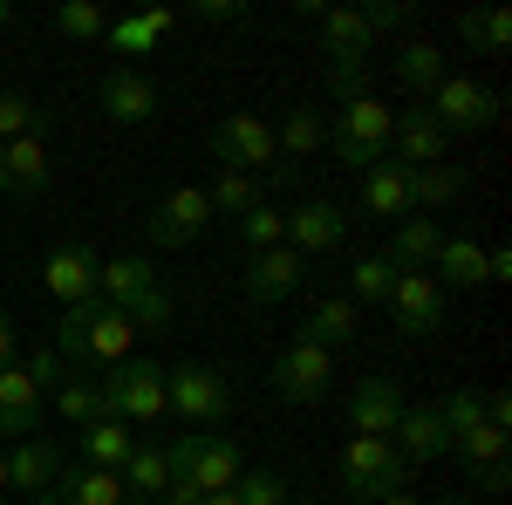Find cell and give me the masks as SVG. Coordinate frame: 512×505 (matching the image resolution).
<instances>
[{"label": "cell", "instance_id": "2", "mask_svg": "<svg viewBox=\"0 0 512 505\" xmlns=\"http://www.w3.org/2000/svg\"><path fill=\"white\" fill-rule=\"evenodd\" d=\"M62 376V355L55 349H35V355H14L0 369V437H41V396L55 389Z\"/></svg>", "mask_w": 512, "mask_h": 505}, {"label": "cell", "instance_id": "36", "mask_svg": "<svg viewBox=\"0 0 512 505\" xmlns=\"http://www.w3.org/2000/svg\"><path fill=\"white\" fill-rule=\"evenodd\" d=\"M55 410H62V424H89V417H103V396H96V383H89V369H76V376H55Z\"/></svg>", "mask_w": 512, "mask_h": 505}, {"label": "cell", "instance_id": "43", "mask_svg": "<svg viewBox=\"0 0 512 505\" xmlns=\"http://www.w3.org/2000/svg\"><path fill=\"white\" fill-rule=\"evenodd\" d=\"M110 48H117V55H151V48H158V28H151L144 14H123L117 28H110Z\"/></svg>", "mask_w": 512, "mask_h": 505}, {"label": "cell", "instance_id": "47", "mask_svg": "<svg viewBox=\"0 0 512 505\" xmlns=\"http://www.w3.org/2000/svg\"><path fill=\"white\" fill-rule=\"evenodd\" d=\"M465 492H492V499H499V492H512V465H492V471H478V478L465 485Z\"/></svg>", "mask_w": 512, "mask_h": 505}, {"label": "cell", "instance_id": "19", "mask_svg": "<svg viewBox=\"0 0 512 505\" xmlns=\"http://www.w3.org/2000/svg\"><path fill=\"white\" fill-rule=\"evenodd\" d=\"M321 55H328V69H362V55H369V41H376V28H369V14L362 7H321Z\"/></svg>", "mask_w": 512, "mask_h": 505}, {"label": "cell", "instance_id": "45", "mask_svg": "<svg viewBox=\"0 0 512 505\" xmlns=\"http://www.w3.org/2000/svg\"><path fill=\"white\" fill-rule=\"evenodd\" d=\"M192 21H219L226 28V21H246V7L239 0H192Z\"/></svg>", "mask_w": 512, "mask_h": 505}, {"label": "cell", "instance_id": "29", "mask_svg": "<svg viewBox=\"0 0 512 505\" xmlns=\"http://www.w3.org/2000/svg\"><path fill=\"white\" fill-rule=\"evenodd\" d=\"M158 287V267L144 260V253H123V260H103V280H96V294L110 301V308H130V301H144Z\"/></svg>", "mask_w": 512, "mask_h": 505}, {"label": "cell", "instance_id": "49", "mask_svg": "<svg viewBox=\"0 0 512 505\" xmlns=\"http://www.w3.org/2000/svg\"><path fill=\"white\" fill-rule=\"evenodd\" d=\"M144 21H151V28H158V41L171 35V28H178V14H171V7H151V14H144Z\"/></svg>", "mask_w": 512, "mask_h": 505}, {"label": "cell", "instance_id": "16", "mask_svg": "<svg viewBox=\"0 0 512 505\" xmlns=\"http://www.w3.org/2000/svg\"><path fill=\"white\" fill-rule=\"evenodd\" d=\"M96 110L110 123H151L158 117V82L123 62V69H110V76L96 82Z\"/></svg>", "mask_w": 512, "mask_h": 505}, {"label": "cell", "instance_id": "25", "mask_svg": "<svg viewBox=\"0 0 512 505\" xmlns=\"http://www.w3.org/2000/svg\"><path fill=\"white\" fill-rule=\"evenodd\" d=\"M431 280L451 294V287H485V246H478L472 233H444V246H437V260H431Z\"/></svg>", "mask_w": 512, "mask_h": 505}, {"label": "cell", "instance_id": "32", "mask_svg": "<svg viewBox=\"0 0 512 505\" xmlns=\"http://www.w3.org/2000/svg\"><path fill=\"white\" fill-rule=\"evenodd\" d=\"M465 198V164H424L410 171V212H444Z\"/></svg>", "mask_w": 512, "mask_h": 505}, {"label": "cell", "instance_id": "3", "mask_svg": "<svg viewBox=\"0 0 512 505\" xmlns=\"http://www.w3.org/2000/svg\"><path fill=\"white\" fill-rule=\"evenodd\" d=\"M390 130H396L390 103L349 96V103L335 110V123H328V151H335V164H349L355 178H362V171H376V164L390 157Z\"/></svg>", "mask_w": 512, "mask_h": 505}, {"label": "cell", "instance_id": "30", "mask_svg": "<svg viewBox=\"0 0 512 505\" xmlns=\"http://www.w3.org/2000/svg\"><path fill=\"white\" fill-rule=\"evenodd\" d=\"M444 76H451V69H444V48H437V41H403V48H396V82H403L417 103H431Z\"/></svg>", "mask_w": 512, "mask_h": 505}, {"label": "cell", "instance_id": "8", "mask_svg": "<svg viewBox=\"0 0 512 505\" xmlns=\"http://www.w3.org/2000/svg\"><path fill=\"white\" fill-rule=\"evenodd\" d=\"M396 485H410V465L396 458L390 437H349V451H342V492L362 505H376L383 492Z\"/></svg>", "mask_w": 512, "mask_h": 505}, {"label": "cell", "instance_id": "17", "mask_svg": "<svg viewBox=\"0 0 512 505\" xmlns=\"http://www.w3.org/2000/svg\"><path fill=\"white\" fill-rule=\"evenodd\" d=\"M349 239V212L335 205V198H301L294 212H287V246L308 260V253H328V246H342Z\"/></svg>", "mask_w": 512, "mask_h": 505}, {"label": "cell", "instance_id": "21", "mask_svg": "<svg viewBox=\"0 0 512 505\" xmlns=\"http://www.w3.org/2000/svg\"><path fill=\"white\" fill-rule=\"evenodd\" d=\"M355 212H362V219H410V171H403V164H390V157H383V164H376V171H362V198H355Z\"/></svg>", "mask_w": 512, "mask_h": 505}, {"label": "cell", "instance_id": "52", "mask_svg": "<svg viewBox=\"0 0 512 505\" xmlns=\"http://www.w3.org/2000/svg\"><path fill=\"white\" fill-rule=\"evenodd\" d=\"M7 21H14V7H7V0H0V35H7Z\"/></svg>", "mask_w": 512, "mask_h": 505}, {"label": "cell", "instance_id": "37", "mask_svg": "<svg viewBox=\"0 0 512 505\" xmlns=\"http://www.w3.org/2000/svg\"><path fill=\"white\" fill-rule=\"evenodd\" d=\"M48 130V110L21 89H0V144H21V137H41Z\"/></svg>", "mask_w": 512, "mask_h": 505}, {"label": "cell", "instance_id": "44", "mask_svg": "<svg viewBox=\"0 0 512 505\" xmlns=\"http://www.w3.org/2000/svg\"><path fill=\"white\" fill-rule=\"evenodd\" d=\"M171 314H178V308H171V294H164V287H151L144 301H130V308H123V321L151 335V328H171Z\"/></svg>", "mask_w": 512, "mask_h": 505}, {"label": "cell", "instance_id": "23", "mask_svg": "<svg viewBox=\"0 0 512 505\" xmlns=\"http://www.w3.org/2000/svg\"><path fill=\"white\" fill-rule=\"evenodd\" d=\"M55 471H62L55 444H48V437H21V444L7 451V492H21V499H41V492L55 485Z\"/></svg>", "mask_w": 512, "mask_h": 505}, {"label": "cell", "instance_id": "41", "mask_svg": "<svg viewBox=\"0 0 512 505\" xmlns=\"http://www.w3.org/2000/svg\"><path fill=\"white\" fill-rule=\"evenodd\" d=\"M55 28H62L69 41H103L110 35V21H103L96 0H62V7H55Z\"/></svg>", "mask_w": 512, "mask_h": 505}, {"label": "cell", "instance_id": "20", "mask_svg": "<svg viewBox=\"0 0 512 505\" xmlns=\"http://www.w3.org/2000/svg\"><path fill=\"white\" fill-rule=\"evenodd\" d=\"M301 273H308V260H301L294 246L253 253V267H246V301H253V308H274V301H287V294L301 287Z\"/></svg>", "mask_w": 512, "mask_h": 505}, {"label": "cell", "instance_id": "4", "mask_svg": "<svg viewBox=\"0 0 512 505\" xmlns=\"http://www.w3.org/2000/svg\"><path fill=\"white\" fill-rule=\"evenodd\" d=\"M164 451H171V478H185L198 499L233 492V478L246 471V451H239V437H226V430H192V437H178Z\"/></svg>", "mask_w": 512, "mask_h": 505}, {"label": "cell", "instance_id": "12", "mask_svg": "<svg viewBox=\"0 0 512 505\" xmlns=\"http://www.w3.org/2000/svg\"><path fill=\"white\" fill-rule=\"evenodd\" d=\"M424 110L444 123V137H458V130H485V123H499V89H485V82H472V76H444Z\"/></svg>", "mask_w": 512, "mask_h": 505}, {"label": "cell", "instance_id": "40", "mask_svg": "<svg viewBox=\"0 0 512 505\" xmlns=\"http://www.w3.org/2000/svg\"><path fill=\"white\" fill-rule=\"evenodd\" d=\"M205 205H212V212H253V205H260V185H253V178H246V171H219V178H212V185H205Z\"/></svg>", "mask_w": 512, "mask_h": 505}, {"label": "cell", "instance_id": "31", "mask_svg": "<svg viewBox=\"0 0 512 505\" xmlns=\"http://www.w3.org/2000/svg\"><path fill=\"white\" fill-rule=\"evenodd\" d=\"M76 437H82V465H96V471H123L130 444H137V430L117 424V417H89Z\"/></svg>", "mask_w": 512, "mask_h": 505}, {"label": "cell", "instance_id": "34", "mask_svg": "<svg viewBox=\"0 0 512 505\" xmlns=\"http://www.w3.org/2000/svg\"><path fill=\"white\" fill-rule=\"evenodd\" d=\"M274 144H280V171H287V164H301V157H315L321 144H328V117L301 103V110H287V123L274 130Z\"/></svg>", "mask_w": 512, "mask_h": 505}, {"label": "cell", "instance_id": "54", "mask_svg": "<svg viewBox=\"0 0 512 505\" xmlns=\"http://www.w3.org/2000/svg\"><path fill=\"white\" fill-rule=\"evenodd\" d=\"M21 505H55V492H41V499H21Z\"/></svg>", "mask_w": 512, "mask_h": 505}, {"label": "cell", "instance_id": "24", "mask_svg": "<svg viewBox=\"0 0 512 505\" xmlns=\"http://www.w3.org/2000/svg\"><path fill=\"white\" fill-rule=\"evenodd\" d=\"M48 151H41V137H21V144H0V192L14 198H41L48 192Z\"/></svg>", "mask_w": 512, "mask_h": 505}, {"label": "cell", "instance_id": "27", "mask_svg": "<svg viewBox=\"0 0 512 505\" xmlns=\"http://www.w3.org/2000/svg\"><path fill=\"white\" fill-rule=\"evenodd\" d=\"M55 505H130L117 471H96V465H76V471H55Z\"/></svg>", "mask_w": 512, "mask_h": 505}, {"label": "cell", "instance_id": "46", "mask_svg": "<svg viewBox=\"0 0 512 505\" xmlns=\"http://www.w3.org/2000/svg\"><path fill=\"white\" fill-rule=\"evenodd\" d=\"M362 14H369V28H376V35H383V28H403V21H410V7H403V0H376V7H362Z\"/></svg>", "mask_w": 512, "mask_h": 505}, {"label": "cell", "instance_id": "10", "mask_svg": "<svg viewBox=\"0 0 512 505\" xmlns=\"http://www.w3.org/2000/svg\"><path fill=\"white\" fill-rule=\"evenodd\" d=\"M212 226V205L198 185H178V192H164L151 212H144V246H192L198 233Z\"/></svg>", "mask_w": 512, "mask_h": 505}, {"label": "cell", "instance_id": "56", "mask_svg": "<svg viewBox=\"0 0 512 505\" xmlns=\"http://www.w3.org/2000/svg\"><path fill=\"white\" fill-rule=\"evenodd\" d=\"M0 505H14V499H0Z\"/></svg>", "mask_w": 512, "mask_h": 505}, {"label": "cell", "instance_id": "53", "mask_svg": "<svg viewBox=\"0 0 512 505\" xmlns=\"http://www.w3.org/2000/svg\"><path fill=\"white\" fill-rule=\"evenodd\" d=\"M0 499H7V451H0Z\"/></svg>", "mask_w": 512, "mask_h": 505}, {"label": "cell", "instance_id": "33", "mask_svg": "<svg viewBox=\"0 0 512 505\" xmlns=\"http://www.w3.org/2000/svg\"><path fill=\"white\" fill-rule=\"evenodd\" d=\"M451 458H458L465 485H472L478 471L506 465V430H499V424H472V430H458V437H451Z\"/></svg>", "mask_w": 512, "mask_h": 505}, {"label": "cell", "instance_id": "13", "mask_svg": "<svg viewBox=\"0 0 512 505\" xmlns=\"http://www.w3.org/2000/svg\"><path fill=\"white\" fill-rule=\"evenodd\" d=\"M96 280H103V260H96V246H89V239H62V246L41 260V287H48L62 308L96 301Z\"/></svg>", "mask_w": 512, "mask_h": 505}, {"label": "cell", "instance_id": "57", "mask_svg": "<svg viewBox=\"0 0 512 505\" xmlns=\"http://www.w3.org/2000/svg\"><path fill=\"white\" fill-rule=\"evenodd\" d=\"M349 505H362V499H349Z\"/></svg>", "mask_w": 512, "mask_h": 505}, {"label": "cell", "instance_id": "18", "mask_svg": "<svg viewBox=\"0 0 512 505\" xmlns=\"http://www.w3.org/2000/svg\"><path fill=\"white\" fill-rule=\"evenodd\" d=\"M403 417V383L396 376H362L349 389V430L355 437H390Z\"/></svg>", "mask_w": 512, "mask_h": 505}, {"label": "cell", "instance_id": "11", "mask_svg": "<svg viewBox=\"0 0 512 505\" xmlns=\"http://www.w3.org/2000/svg\"><path fill=\"white\" fill-rule=\"evenodd\" d=\"M390 328L396 335H410V342H424V335H437L444 328V287H437L431 273H396L390 287Z\"/></svg>", "mask_w": 512, "mask_h": 505}, {"label": "cell", "instance_id": "35", "mask_svg": "<svg viewBox=\"0 0 512 505\" xmlns=\"http://www.w3.org/2000/svg\"><path fill=\"white\" fill-rule=\"evenodd\" d=\"M458 41H465L472 55H506V41H512L506 7H465V14H458Z\"/></svg>", "mask_w": 512, "mask_h": 505}, {"label": "cell", "instance_id": "48", "mask_svg": "<svg viewBox=\"0 0 512 505\" xmlns=\"http://www.w3.org/2000/svg\"><path fill=\"white\" fill-rule=\"evenodd\" d=\"M7 362H14V314L0 308V369H7Z\"/></svg>", "mask_w": 512, "mask_h": 505}, {"label": "cell", "instance_id": "26", "mask_svg": "<svg viewBox=\"0 0 512 505\" xmlns=\"http://www.w3.org/2000/svg\"><path fill=\"white\" fill-rule=\"evenodd\" d=\"M355 335H362V308H355V301H315L294 342H315V349L335 355V349H349Z\"/></svg>", "mask_w": 512, "mask_h": 505}, {"label": "cell", "instance_id": "7", "mask_svg": "<svg viewBox=\"0 0 512 505\" xmlns=\"http://www.w3.org/2000/svg\"><path fill=\"white\" fill-rule=\"evenodd\" d=\"M164 403H171V417H185L192 430H212L233 410V376L226 369H205V362L164 369Z\"/></svg>", "mask_w": 512, "mask_h": 505}, {"label": "cell", "instance_id": "42", "mask_svg": "<svg viewBox=\"0 0 512 505\" xmlns=\"http://www.w3.org/2000/svg\"><path fill=\"white\" fill-rule=\"evenodd\" d=\"M233 505H287V478L280 471H239Z\"/></svg>", "mask_w": 512, "mask_h": 505}, {"label": "cell", "instance_id": "1", "mask_svg": "<svg viewBox=\"0 0 512 505\" xmlns=\"http://www.w3.org/2000/svg\"><path fill=\"white\" fill-rule=\"evenodd\" d=\"M130 342H137V328H130L103 294L62 308V321H55V355H69V362H82V369H89V362H96V369L130 362Z\"/></svg>", "mask_w": 512, "mask_h": 505}, {"label": "cell", "instance_id": "39", "mask_svg": "<svg viewBox=\"0 0 512 505\" xmlns=\"http://www.w3.org/2000/svg\"><path fill=\"white\" fill-rule=\"evenodd\" d=\"M239 246L246 253H267V246H287V212H274L267 198L253 212H239Z\"/></svg>", "mask_w": 512, "mask_h": 505}, {"label": "cell", "instance_id": "22", "mask_svg": "<svg viewBox=\"0 0 512 505\" xmlns=\"http://www.w3.org/2000/svg\"><path fill=\"white\" fill-rule=\"evenodd\" d=\"M437 246H444V226H437V219H424V212H410V219H396L383 260H390L396 273H431Z\"/></svg>", "mask_w": 512, "mask_h": 505}, {"label": "cell", "instance_id": "14", "mask_svg": "<svg viewBox=\"0 0 512 505\" xmlns=\"http://www.w3.org/2000/svg\"><path fill=\"white\" fill-rule=\"evenodd\" d=\"M451 151V137H444V123L424 110V103H410V110H396V130H390V164L403 171H424V164H444Z\"/></svg>", "mask_w": 512, "mask_h": 505}, {"label": "cell", "instance_id": "51", "mask_svg": "<svg viewBox=\"0 0 512 505\" xmlns=\"http://www.w3.org/2000/svg\"><path fill=\"white\" fill-rule=\"evenodd\" d=\"M431 505H478L472 492H444V499H431Z\"/></svg>", "mask_w": 512, "mask_h": 505}, {"label": "cell", "instance_id": "55", "mask_svg": "<svg viewBox=\"0 0 512 505\" xmlns=\"http://www.w3.org/2000/svg\"><path fill=\"white\" fill-rule=\"evenodd\" d=\"M287 505H315V499H287Z\"/></svg>", "mask_w": 512, "mask_h": 505}, {"label": "cell", "instance_id": "6", "mask_svg": "<svg viewBox=\"0 0 512 505\" xmlns=\"http://www.w3.org/2000/svg\"><path fill=\"white\" fill-rule=\"evenodd\" d=\"M96 396H103V417H117V424H158L164 410V369L158 362H117V369H103V383H96Z\"/></svg>", "mask_w": 512, "mask_h": 505}, {"label": "cell", "instance_id": "9", "mask_svg": "<svg viewBox=\"0 0 512 505\" xmlns=\"http://www.w3.org/2000/svg\"><path fill=\"white\" fill-rule=\"evenodd\" d=\"M267 383H274L280 403H321L328 383H335V355L315 349V342H287L274 355V369H267Z\"/></svg>", "mask_w": 512, "mask_h": 505}, {"label": "cell", "instance_id": "5", "mask_svg": "<svg viewBox=\"0 0 512 505\" xmlns=\"http://www.w3.org/2000/svg\"><path fill=\"white\" fill-rule=\"evenodd\" d=\"M205 151L219 171H280V144H274V123L260 117V110H226V117L212 123V137H205Z\"/></svg>", "mask_w": 512, "mask_h": 505}, {"label": "cell", "instance_id": "15", "mask_svg": "<svg viewBox=\"0 0 512 505\" xmlns=\"http://www.w3.org/2000/svg\"><path fill=\"white\" fill-rule=\"evenodd\" d=\"M390 444H396L403 465H437V458H451V430H444V417H437V403H403Z\"/></svg>", "mask_w": 512, "mask_h": 505}, {"label": "cell", "instance_id": "50", "mask_svg": "<svg viewBox=\"0 0 512 505\" xmlns=\"http://www.w3.org/2000/svg\"><path fill=\"white\" fill-rule=\"evenodd\" d=\"M376 505H424V499H417V492H403V485H396V492H383V499H376Z\"/></svg>", "mask_w": 512, "mask_h": 505}, {"label": "cell", "instance_id": "38", "mask_svg": "<svg viewBox=\"0 0 512 505\" xmlns=\"http://www.w3.org/2000/svg\"><path fill=\"white\" fill-rule=\"evenodd\" d=\"M390 287H396V267L383 260V253H362V260L349 267V294H342V301L369 308V301H390Z\"/></svg>", "mask_w": 512, "mask_h": 505}, {"label": "cell", "instance_id": "28", "mask_svg": "<svg viewBox=\"0 0 512 505\" xmlns=\"http://www.w3.org/2000/svg\"><path fill=\"white\" fill-rule=\"evenodd\" d=\"M123 492H130V505H144V499H164V485H171V451L164 444H130V458H123Z\"/></svg>", "mask_w": 512, "mask_h": 505}]
</instances>
